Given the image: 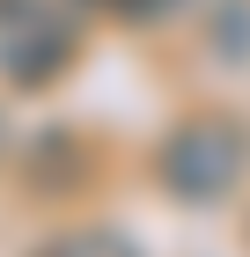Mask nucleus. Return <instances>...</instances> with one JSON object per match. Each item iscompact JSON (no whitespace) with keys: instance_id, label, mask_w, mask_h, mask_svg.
<instances>
[{"instance_id":"3","label":"nucleus","mask_w":250,"mask_h":257,"mask_svg":"<svg viewBox=\"0 0 250 257\" xmlns=\"http://www.w3.org/2000/svg\"><path fill=\"white\" fill-rule=\"evenodd\" d=\"M37 257H140L118 228H74V235H52Z\"/></svg>"},{"instance_id":"4","label":"nucleus","mask_w":250,"mask_h":257,"mask_svg":"<svg viewBox=\"0 0 250 257\" xmlns=\"http://www.w3.org/2000/svg\"><path fill=\"white\" fill-rule=\"evenodd\" d=\"M81 8H96V15H118V22H154V15H170L177 0H81Z\"/></svg>"},{"instance_id":"2","label":"nucleus","mask_w":250,"mask_h":257,"mask_svg":"<svg viewBox=\"0 0 250 257\" xmlns=\"http://www.w3.org/2000/svg\"><path fill=\"white\" fill-rule=\"evenodd\" d=\"M81 59V22L66 0H0V81L52 88Z\"/></svg>"},{"instance_id":"1","label":"nucleus","mask_w":250,"mask_h":257,"mask_svg":"<svg viewBox=\"0 0 250 257\" xmlns=\"http://www.w3.org/2000/svg\"><path fill=\"white\" fill-rule=\"evenodd\" d=\"M243 162H250V133L235 118H221V110H199V118H184L170 140H162L154 169H162V184H170L184 206H206V198L235 191Z\"/></svg>"}]
</instances>
